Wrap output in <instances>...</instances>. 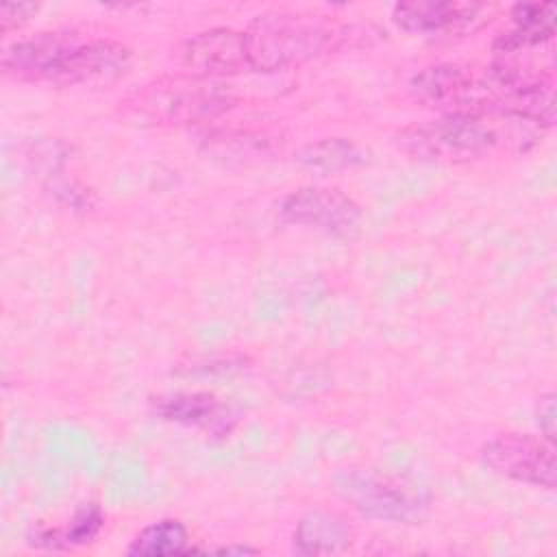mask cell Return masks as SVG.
<instances>
[{"label": "cell", "mask_w": 557, "mask_h": 557, "mask_svg": "<svg viewBox=\"0 0 557 557\" xmlns=\"http://www.w3.org/2000/svg\"><path fill=\"white\" fill-rule=\"evenodd\" d=\"M331 30L311 15L265 13L246 30L252 72H276L298 65L331 46Z\"/></svg>", "instance_id": "obj_2"}, {"label": "cell", "mask_w": 557, "mask_h": 557, "mask_svg": "<svg viewBox=\"0 0 557 557\" xmlns=\"http://www.w3.org/2000/svg\"><path fill=\"white\" fill-rule=\"evenodd\" d=\"M483 4L450 0H409L394 7V22L409 33H466L481 24Z\"/></svg>", "instance_id": "obj_9"}, {"label": "cell", "mask_w": 557, "mask_h": 557, "mask_svg": "<svg viewBox=\"0 0 557 557\" xmlns=\"http://www.w3.org/2000/svg\"><path fill=\"white\" fill-rule=\"evenodd\" d=\"M352 542L350 524L337 513L311 511L294 533V548L300 555H331L348 548Z\"/></svg>", "instance_id": "obj_13"}, {"label": "cell", "mask_w": 557, "mask_h": 557, "mask_svg": "<svg viewBox=\"0 0 557 557\" xmlns=\"http://www.w3.org/2000/svg\"><path fill=\"white\" fill-rule=\"evenodd\" d=\"M157 413L163 420L200 426L209 431H228L231 413L228 409L211 394L194 392V394H172L157 400Z\"/></svg>", "instance_id": "obj_12"}, {"label": "cell", "mask_w": 557, "mask_h": 557, "mask_svg": "<svg viewBox=\"0 0 557 557\" xmlns=\"http://www.w3.org/2000/svg\"><path fill=\"white\" fill-rule=\"evenodd\" d=\"M187 542L189 533L183 522L163 518L157 520L148 527H144L135 540L128 546V555H150V557H161V555H176V553H187Z\"/></svg>", "instance_id": "obj_14"}, {"label": "cell", "mask_w": 557, "mask_h": 557, "mask_svg": "<svg viewBox=\"0 0 557 557\" xmlns=\"http://www.w3.org/2000/svg\"><path fill=\"white\" fill-rule=\"evenodd\" d=\"M76 41L63 33H37L13 41L2 52V70L15 78L48 81L59 59Z\"/></svg>", "instance_id": "obj_11"}, {"label": "cell", "mask_w": 557, "mask_h": 557, "mask_svg": "<svg viewBox=\"0 0 557 557\" xmlns=\"http://www.w3.org/2000/svg\"><path fill=\"white\" fill-rule=\"evenodd\" d=\"M481 457L496 474L546 490L555 487L557 459L555 446L548 440L522 433H503L483 446Z\"/></svg>", "instance_id": "obj_5"}, {"label": "cell", "mask_w": 557, "mask_h": 557, "mask_svg": "<svg viewBox=\"0 0 557 557\" xmlns=\"http://www.w3.org/2000/svg\"><path fill=\"white\" fill-rule=\"evenodd\" d=\"M544 128L505 113H446L411 124L398 135V146L422 161L468 163L496 148L527 150Z\"/></svg>", "instance_id": "obj_1"}, {"label": "cell", "mask_w": 557, "mask_h": 557, "mask_svg": "<svg viewBox=\"0 0 557 557\" xmlns=\"http://www.w3.org/2000/svg\"><path fill=\"white\" fill-rule=\"evenodd\" d=\"M555 13L550 2H520L511 9V28L527 37L555 39Z\"/></svg>", "instance_id": "obj_17"}, {"label": "cell", "mask_w": 557, "mask_h": 557, "mask_svg": "<svg viewBox=\"0 0 557 557\" xmlns=\"http://www.w3.org/2000/svg\"><path fill=\"white\" fill-rule=\"evenodd\" d=\"M337 492L357 509L376 518L405 520L416 511V498L403 485L372 472H346L337 476Z\"/></svg>", "instance_id": "obj_10"}, {"label": "cell", "mask_w": 557, "mask_h": 557, "mask_svg": "<svg viewBox=\"0 0 557 557\" xmlns=\"http://www.w3.org/2000/svg\"><path fill=\"white\" fill-rule=\"evenodd\" d=\"M131 48L111 41V39H94V41H74L65 54L54 65L48 83L61 87H100L115 83L131 67Z\"/></svg>", "instance_id": "obj_6"}, {"label": "cell", "mask_w": 557, "mask_h": 557, "mask_svg": "<svg viewBox=\"0 0 557 557\" xmlns=\"http://www.w3.org/2000/svg\"><path fill=\"white\" fill-rule=\"evenodd\" d=\"M33 13H37V4L33 2H17V4H2L0 7V28L9 33L22 24H26Z\"/></svg>", "instance_id": "obj_18"}, {"label": "cell", "mask_w": 557, "mask_h": 557, "mask_svg": "<svg viewBox=\"0 0 557 557\" xmlns=\"http://www.w3.org/2000/svg\"><path fill=\"white\" fill-rule=\"evenodd\" d=\"M535 416H537L540 431L544 433V437L548 442H553L555 440V394L553 392H548L540 398Z\"/></svg>", "instance_id": "obj_19"}, {"label": "cell", "mask_w": 557, "mask_h": 557, "mask_svg": "<svg viewBox=\"0 0 557 557\" xmlns=\"http://www.w3.org/2000/svg\"><path fill=\"white\" fill-rule=\"evenodd\" d=\"M287 222L305 224L335 237H352L361 224V207L339 189L302 187L281 202Z\"/></svg>", "instance_id": "obj_7"}, {"label": "cell", "mask_w": 557, "mask_h": 557, "mask_svg": "<svg viewBox=\"0 0 557 557\" xmlns=\"http://www.w3.org/2000/svg\"><path fill=\"white\" fill-rule=\"evenodd\" d=\"M409 89L416 100L442 111L444 115L505 113L503 89L490 76V72L485 76H476L468 67L455 63H437L413 74Z\"/></svg>", "instance_id": "obj_4"}, {"label": "cell", "mask_w": 557, "mask_h": 557, "mask_svg": "<svg viewBox=\"0 0 557 557\" xmlns=\"http://www.w3.org/2000/svg\"><path fill=\"white\" fill-rule=\"evenodd\" d=\"M302 165L311 168V170H320V172H337L344 168H352L366 161V152L342 137H329L315 144L305 146L298 157H296Z\"/></svg>", "instance_id": "obj_15"}, {"label": "cell", "mask_w": 557, "mask_h": 557, "mask_svg": "<svg viewBox=\"0 0 557 557\" xmlns=\"http://www.w3.org/2000/svg\"><path fill=\"white\" fill-rule=\"evenodd\" d=\"M135 111L154 124L209 122L233 107V94L209 78L170 76L146 85L135 98Z\"/></svg>", "instance_id": "obj_3"}, {"label": "cell", "mask_w": 557, "mask_h": 557, "mask_svg": "<svg viewBox=\"0 0 557 557\" xmlns=\"http://www.w3.org/2000/svg\"><path fill=\"white\" fill-rule=\"evenodd\" d=\"M183 65L194 76L209 81L252 72L246 33L226 26L196 33L183 46Z\"/></svg>", "instance_id": "obj_8"}, {"label": "cell", "mask_w": 557, "mask_h": 557, "mask_svg": "<svg viewBox=\"0 0 557 557\" xmlns=\"http://www.w3.org/2000/svg\"><path fill=\"white\" fill-rule=\"evenodd\" d=\"M102 522H104L102 511L96 505H87L81 511H76V516L70 520V524L37 533L35 544L46 546V548L78 546V544H85L91 537H96L98 531L102 529Z\"/></svg>", "instance_id": "obj_16"}]
</instances>
